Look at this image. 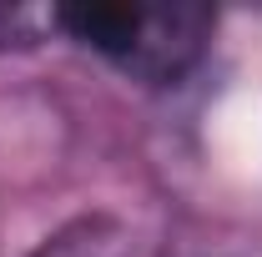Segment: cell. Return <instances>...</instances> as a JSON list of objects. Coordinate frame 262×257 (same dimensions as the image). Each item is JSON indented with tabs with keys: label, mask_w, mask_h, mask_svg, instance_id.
Wrapping results in <instances>:
<instances>
[{
	"label": "cell",
	"mask_w": 262,
	"mask_h": 257,
	"mask_svg": "<svg viewBox=\"0 0 262 257\" xmlns=\"http://www.w3.org/2000/svg\"><path fill=\"white\" fill-rule=\"evenodd\" d=\"M61 31L91 46L96 56H106L131 81L171 86L202 61V51L212 40V10L207 5L91 0V5H61Z\"/></svg>",
	"instance_id": "1"
},
{
	"label": "cell",
	"mask_w": 262,
	"mask_h": 257,
	"mask_svg": "<svg viewBox=\"0 0 262 257\" xmlns=\"http://www.w3.org/2000/svg\"><path fill=\"white\" fill-rule=\"evenodd\" d=\"M35 257H131V237L106 217H86L56 232Z\"/></svg>",
	"instance_id": "2"
},
{
	"label": "cell",
	"mask_w": 262,
	"mask_h": 257,
	"mask_svg": "<svg viewBox=\"0 0 262 257\" xmlns=\"http://www.w3.org/2000/svg\"><path fill=\"white\" fill-rule=\"evenodd\" d=\"M61 31V5H5L0 0V51H31Z\"/></svg>",
	"instance_id": "3"
}]
</instances>
